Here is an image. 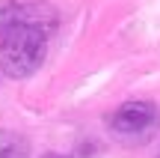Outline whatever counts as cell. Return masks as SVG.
Segmentation results:
<instances>
[{
	"label": "cell",
	"instance_id": "cell-1",
	"mask_svg": "<svg viewBox=\"0 0 160 158\" xmlns=\"http://www.w3.org/2000/svg\"><path fill=\"white\" fill-rule=\"evenodd\" d=\"M53 27L48 24H18L0 33V72L12 81L36 75L51 48Z\"/></svg>",
	"mask_w": 160,
	"mask_h": 158
},
{
	"label": "cell",
	"instance_id": "cell-2",
	"mask_svg": "<svg viewBox=\"0 0 160 158\" xmlns=\"http://www.w3.org/2000/svg\"><path fill=\"white\" fill-rule=\"evenodd\" d=\"M107 131L113 140L125 146H145L160 131V107L154 101H125L107 119Z\"/></svg>",
	"mask_w": 160,
	"mask_h": 158
},
{
	"label": "cell",
	"instance_id": "cell-3",
	"mask_svg": "<svg viewBox=\"0 0 160 158\" xmlns=\"http://www.w3.org/2000/svg\"><path fill=\"white\" fill-rule=\"evenodd\" d=\"M57 9L45 0H0V33L18 24H48L57 27Z\"/></svg>",
	"mask_w": 160,
	"mask_h": 158
},
{
	"label": "cell",
	"instance_id": "cell-4",
	"mask_svg": "<svg viewBox=\"0 0 160 158\" xmlns=\"http://www.w3.org/2000/svg\"><path fill=\"white\" fill-rule=\"evenodd\" d=\"M0 158H30V140L18 131L0 128Z\"/></svg>",
	"mask_w": 160,
	"mask_h": 158
}]
</instances>
